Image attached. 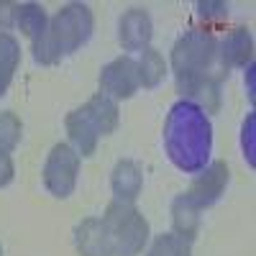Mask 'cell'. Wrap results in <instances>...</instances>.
I'll return each mask as SVG.
<instances>
[{
  "label": "cell",
  "mask_w": 256,
  "mask_h": 256,
  "mask_svg": "<svg viewBox=\"0 0 256 256\" xmlns=\"http://www.w3.org/2000/svg\"><path fill=\"white\" fill-rule=\"evenodd\" d=\"M164 152L180 172L198 174L210 164L212 123L210 116L190 100H177L164 120Z\"/></svg>",
  "instance_id": "cell-1"
},
{
  "label": "cell",
  "mask_w": 256,
  "mask_h": 256,
  "mask_svg": "<svg viewBox=\"0 0 256 256\" xmlns=\"http://www.w3.org/2000/svg\"><path fill=\"white\" fill-rule=\"evenodd\" d=\"M95 31V16L88 3H67L49 18V31L44 38L31 44L36 64H56L62 56L74 54L90 41Z\"/></svg>",
  "instance_id": "cell-2"
},
{
  "label": "cell",
  "mask_w": 256,
  "mask_h": 256,
  "mask_svg": "<svg viewBox=\"0 0 256 256\" xmlns=\"http://www.w3.org/2000/svg\"><path fill=\"white\" fill-rule=\"evenodd\" d=\"M216 56H218V38L208 28H190L174 41L169 64H172L177 92L182 95V100H190L195 88L210 74Z\"/></svg>",
  "instance_id": "cell-3"
},
{
  "label": "cell",
  "mask_w": 256,
  "mask_h": 256,
  "mask_svg": "<svg viewBox=\"0 0 256 256\" xmlns=\"http://www.w3.org/2000/svg\"><path fill=\"white\" fill-rule=\"evenodd\" d=\"M118 102L110 100L108 95L95 92L84 105L74 108L64 118V128H67V144L80 154V159L92 156L98 141L102 136H110L118 128Z\"/></svg>",
  "instance_id": "cell-4"
},
{
  "label": "cell",
  "mask_w": 256,
  "mask_h": 256,
  "mask_svg": "<svg viewBox=\"0 0 256 256\" xmlns=\"http://www.w3.org/2000/svg\"><path fill=\"white\" fill-rule=\"evenodd\" d=\"M105 228H108V236L113 241L116 251H123L128 256L141 254L148 241H152V226L144 218V212L138 208H134V202H118L113 200L105 208L102 218Z\"/></svg>",
  "instance_id": "cell-5"
},
{
  "label": "cell",
  "mask_w": 256,
  "mask_h": 256,
  "mask_svg": "<svg viewBox=\"0 0 256 256\" xmlns=\"http://www.w3.org/2000/svg\"><path fill=\"white\" fill-rule=\"evenodd\" d=\"M80 164H82L80 154L67 141L52 146V152H49V156L44 162V172H41V177H44V187L49 190V195H54L59 200L72 195L74 187H77Z\"/></svg>",
  "instance_id": "cell-6"
},
{
  "label": "cell",
  "mask_w": 256,
  "mask_h": 256,
  "mask_svg": "<svg viewBox=\"0 0 256 256\" xmlns=\"http://www.w3.org/2000/svg\"><path fill=\"white\" fill-rule=\"evenodd\" d=\"M100 92L108 95L110 100H131L138 92V70H136V59L131 56H118L113 62H108L100 70L98 77Z\"/></svg>",
  "instance_id": "cell-7"
},
{
  "label": "cell",
  "mask_w": 256,
  "mask_h": 256,
  "mask_svg": "<svg viewBox=\"0 0 256 256\" xmlns=\"http://www.w3.org/2000/svg\"><path fill=\"white\" fill-rule=\"evenodd\" d=\"M228 180H230V169L223 159H212L202 172L195 174V180H192V184L187 187L184 195L195 202L200 210L205 208H212L220 198L223 192L228 187Z\"/></svg>",
  "instance_id": "cell-8"
},
{
  "label": "cell",
  "mask_w": 256,
  "mask_h": 256,
  "mask_svg": "<svg viewBox=\"0 0 256 256\" xmlns=\"http://www.w3.org/2000/svg\"><path fill=\"white\" fill-rule=\"evenodd\" d=\"M154 20L144 8H128L118 20V41L123 52H144L152 46Z\"/></svg>",
  "instance_id": "cell-9"
},
{
  "label": "cell",
  "mask_w": 256,
  "mask_h": 256,
  "mask_svg": "<svg viewBox=\"0 0 256 256\" xmlns=\"http://www.w3.org/2000/svg\"><path fill=\"white\" fill-rule=\"evenodd\" d=\"M216 59L220 62V70L226 74L233 67H248V64H254V36H251V31L246 26L230 28L218 44Z\"/></svg>",
  "instance_id": "cell-10"
},
{
  "label": "cell",
  "mask_w": 256,
  "mask_h": 256,
  "mask_svg": "<svg viewBox=\"0 0 256 256\" xmlns=\"http://www.w3.org/2000/svg\"><path fill=\"white\" fill-rule=\"evenodd\" d=\"M74 246L80 256H108L113 248V241L108 236V228L100 218H84L74 228Z\"/></svg>",
  "instance_id": "cell-11"
},
{
  "label": "cell",
  "mask_w": 256,
  "mask_h": 256,
  "mask_svg": "<svg viewBox=\"0 0 256 256\" xmlns=\"http://www.w3.org/2000/svg\"><path fill=\"white\" fill-rule=\"evenodd\" d=\"M110 190L118 202H134L144 190V172L134 159H120L110 172Z\"/></svg>",
  "instance_id": "cell-12"
},
{
  "label": "cell",
  "mask_w": 256,
  "mask_h": 256,
  "mask_svg": "<svg viewBox=\"0 0 256 256\" xmlns=\"http://www.w3.org/2000/svg\"><path fill=\"white\" fill-rule=\"evenodd\" d=\"M169 212H172V233H177L180 238L192 244L198 238V233H200V212L202 210L182 192V195H177L172 200Z\"/></svg>",
  "instance_id": "cell-13"
},
{
  "label": "cell",
  "mask_w": 256,
  "mask_h": 256,
  "mask_svg": "<svg viewBox=\"0 0 256 256\" xmlns=\"http://www.w3.org/2000/svg\"><path fill=\"white\" fill-rule=\"evenodd\" d=\"M16 28L24 34L31 44H36L38 38H44L49 31V16L38 3H20L18 16H16Z\"/></svg>",
  "instance_id": "cell-14"
},
{
  "label": "cell",
  "mask_w": 256,
  "mask_h": 256,
  "mask_svg": "<svg viewBox=\"0 0 256 256\" xmlns=\"http://www.w3.org/2000/svg\"><path fill=\"white\" fill-rule=\"evenodd\" d=\"M136 70H138V84L146 90H154L162 84V80L169 72V64L164 59V54L154 46H148L141 52V56L136 59Z\"/></svg>",
  "instance_id": "cell-15"
},
{
  "label": "cell",
  "mask_w": 256,
  "mask_h": 256,
  "mask_svg": "<svg viewBox=\"0 0 256 256\" xmlns=\"http://www.w3.org/2000/svg\"><path fill=\"white\" fill-rule=\"evenodd\" d=\"M20 64V44L13 34H0V98H3Z\"/></svg>",
  "instance_id": "cell-16"
},
{
  "label": "cell",
  "mask_w": 256,
  "mask_h": 256,
  "mask_svg": "<svg viewBox=\"0 0 256 256\" xmlns=\"http://www.w3.org/2000/svg\"><path fill=\"white\" fill-rule=\"evenodd\" d=\"M146 256H192V244L180 238L177 233H159L146 246Z\"/></svg>",
  "instance_id": "cell-17"
},
{
  "label": "cell",
  "mask_w": 256,
  "mask_h": 256,
  "mask_svg": "<svg viewBox=\"0 0 256 256\" xmlns=\"http://www.w3.org/2000/svg\"><path fill=\"white\" fill-rule=\"evenodd\" d=\"M20 136H24V123H20V118L13 110H3L0 113V148L10 154L20 144Z\"/></svg>",
  "instance_id": "cell-18"
},
{
  "label": "cell",
  "mask_w": 256,
  "mask_h": 256,
  "mask_svg": "<svg viewBox=\"0 0 256 256\" xmlns=\"http://www.w3.org/2000/svg\"><path fill=\"white\" fill-rule=\"evenodd\" d=\"M241 144H244V154L248 159V166L256 164V116L248 113L244 120V131H241Z\"/></svg>",
  "instance_id": "cell-19"
},
{
  "label": "cell",
  "mask_w": 256,
  "mask_h": 256,
  "mask_svg": "<svg viewBox=\"0 0 256 256\" xmlns=\"http://www.w3.org/2000/svg\"><path fill=\"white\" fill-rule=\"evenodd\" d=\"M198 10L202 18H212V20H220L228 16V3L223 0H200L198 3Z\"/></svg>",
  "instance_id": "cell-20"
},
{
  "label": "cell",
  "mask_w": 256,
  "mask_h": 256,
  "mask_svg": "<svg viewBox=\"0 0 256 256\" xmlns=\"http://www.w3.org/2000/svg\"><path fill=\"white\" fill-rule=\"evenodd\" d=\"M16 16H18V3L0 0V34H8L10 28H16Z\"/></svg>",
  "instance_id": "cell-21"
},
{
  "label": "cell",
  "mask_w": 256,
  "mask_h": 256,
  "mask_svg": "<svg viewBox=\"0 0 256 256\" xmlns=\"http://www.w3.org/2000/svg\"><path fill=\"white\" fill-rule=\"evenodd\" d=\"M16 177V164H13V156L8 152L0 148V187H8Z\"/></svg>",
  "instance_id": "cell-22"
},
{
  "label": "cell",
  "mask_w": 256,
  "mask_h": 256,
  "mask_svg": "<svg viewBox=\"0 0 256 256\" xmlns=\"http://www.w3.org/2000/svg\"><path fill=\"white\" fill-rule=\"evenodd\" d=\"M108 256H128V254H123V251H110Z\"/></svg>",
  "instance_id": "cell-23"
},
{
  "label": "cell",
  "mask_w": 256,
  "mask_h": 256,
  "mask_svg": "<svg viewBox=\"0 0 256 256\" xmlns=\"http://www.w3.org/2000/svg\"><path fill=\"white\" fill-rule=\"evenodd\" d=\"M0 256H3V246H0Z\"/></svg>",
  "instance_id": "cell-24"
}]
</instances>
